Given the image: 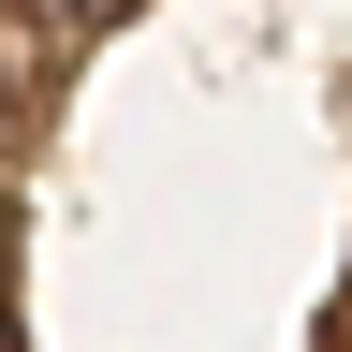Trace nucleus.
<instances>
[{
  "instance_id": "obj_1",
  "label": "nucleus",
  "mask_w": 352,
  "mask_h": 352,
  "mask_svg": "<svg viewBox=\"0 0 352 352\" xmlns=\"http://www.w3.org/2000/svg\"><path fill=\"white\" fill-rule=\"evenodd\" d=\"M132 15V0H59V30H118Z\"/></svg>"
}]
</instances>
